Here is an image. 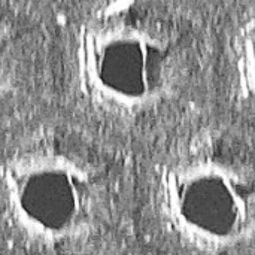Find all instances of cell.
<instances>
[{"label": "cell", "mask_w": 255, "mask_h": 255, "mask_svg": "<svg viewBox=\"0 0 255 255\" xmlns=\"http://www.w3.org/2000/svg\"><path fill=\"white\" fill-rule=\"evenodd\" d=\"M175 54L170 37L136 3L103 1L78 21L72 75L79 97L96 114L139 118L170 94Z\"/></svg>", "instance_id": "6da1fadb"}, {"label": "cell", "mask_w": 255, "mask_h": 255, "mask_svg": "<svg viewBox=\"0 0 255 255\" xmlns=\"http://www.w3.org/2000/svg\"><path fill=\"white\" fill-rule=\"evenodd\" d=\"M0 212L12 233L45 251L87 242L103 224L100 173L78 155L28 148L0 163Z\"/></svg>", "instance_id": "7a4b0ae2"}, {"label": "cell", "mask_w": 255, "mask_h": 255, "mask_svg": "<svg viewBox=\"0 0 255 255\" xmlns=\"http://www.w3.org/2000/svg\"><path fill=\"white\" fill-rule=\"evenodd\" d=\"M164 226L185 245L224 253L255 239V172L218 155L167 160L155 179Z\"/></svg>", "instance_id": "3957f363"}, {"label": "cell", "mask_w": 255, "mask_h": 255, "mask_svg": "<svg viewBox=\"0 0 255 255\" xmlns=\"http://www.w3.org/2000/svg\"><path fill=\"white\" fill-rule=\"evenodd\" d=\"M233 49L239 93L255 109V13L239 28Z\"/></svg>", "instance_id": "277c9868"}, {"label": "cell", "mask_w": 255, "mask_h": 255, "mask_svg": "<svg viewBox=\"0 0 255 255\" xmlns=\"http://www.w3.org/2000/svg\"><path fill=\"white\" fill-rule=\"evenodd\" d=\"M16 79V52L12 36L0 27V100L10 91Z\"/></svg>", "instance_id": "5b68a950"}]
</instances>
